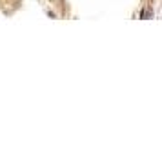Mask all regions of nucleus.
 Wrapping results in <instances>:
<instances>
[]
</instances>
